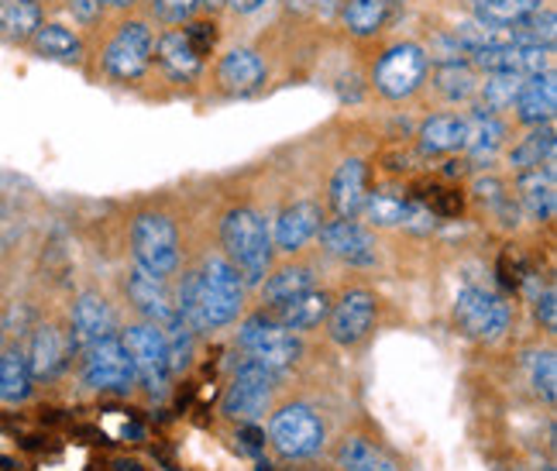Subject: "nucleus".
I'll list each match as a JSON object with an SVG mask.
<instances>
[{
	"label": "nucleus",
	"instance_id": "obj_4",
	"mask_svg": "<svg viewBox=\"0 0 557 471\" xmlns=\"http://www.w3.org/2000/svg\"><path fill=\"white\" fill-rule=\"evenodd\" d=\"M135 269L169 280L180 269V231L165 213H138L132 224Z\"/></svg>",
	"mask_w": 557,
	"mask_h": 471
},
{
	"label": "nucleus",
	"instance_id": "obj_23",
	"mask_svg": "<svg viewBox=\"0 0 557 471\" xmlns=\"http://www.w3.org/2000/svg\"><path fill=\"white\" fill-rule=\"evenodd\" d=\"M162 66V73L169 79H176V83H189V79H197L200 70H203V55L189 46V38L186 32H165L156 38V59Z\"/></svg>",
	"mask_w": 557,
	"mask_h": 471
},
{
	"label": "nucleus",
	"instance_id": "obj_35",
	"mask_svg": "<svg viewBox=\"0 0 557 471\" xmlns=\"http://www.w3.org/2000/svg\"><path fill=\"white\" fill-rule=\"evenodd\" d=\"M471 8H475V17L485 21V25L512 28L523 25L530 14H537L544 0H471Z\"/></svg>",
	"mask_w": 557,
	"mask_h": 471
},
{
	"label": "nucleus",
	"instance_id": "obj_30",
	"mask_svg": "<svg viewBox=\"0 0 557 471\" xmlns=\"http://www.w3.org/2000/svg\"><path fill=\"white\" fill-rule=\"evenodd\" d=\"M461 135H465V121L461 114H431L420 124V148L426 156H447L461 148Z\"/></svg>",
	"mask_w": 557,
	"mask_h": 471
},
{
	"label": "nucleus",
	"instance_id": "obj_50",
	"mask_svg": "<svg viewBox=\"0 0 557 471\" xmlns=\"http://www.w3.org/2000/svg\"><path fill=\"white\" fill-rule=\"evenodd\" d=\"M117 468H121V471H138V464H135V461H117Z\"/></svg>",
	"mask_w": 557,
	"mask_h": 471
},
{
	"label": "nucleus",
	"instance_id": "obj_13",
	"mask_svg": "<svg viewBox=\"0 0 557 471\" xmlns=\"http://www.w3.org/2000/svg\"><path fill=\"white\" fill-rule=\"evenodd\" d=\"M375 324V296L369 289H351L331 303V313H327V327H331V337L334 345L341 348H351L358 345L361 337H366Z\"/></svg>",
	"mask_w": 557,
	"mask_h": 471
},
{
	"label": "nucleus",
	"instance_id": "obj_34",
	"mask_svg": "<svg viewBox=\"0 0 557 471\" xmlns=\"http://www.w3.org/2000/svg\"><path fill=\"white\" fill-rule=\"evenodd\" d=\"M406 197L410 193H399V189H375L366 193L361 200V221L369 227H399L403 224V210H406Z\"/></svg>",
	"mask_w": 557,
	"mask_h": 471
},
{
	"label": "nucleus",
	"instance_id": "obj_25",
	"mask_svg": "<svg viewBox=\"0 0 557 471\" xmlns=\"http://www.w3.org/2000/svg\"><path fill=\"white\" fill-rule=\"evenodd\" d=\"M327 313H331V296L324 289H307V293L286 299V303L272 307L275 324H283L293 334L320 327L327 320Z\"/></svg>",
	"mask_w": 557,
	"mask_h": 471
},
{
	"label": "nucleus",
	"instance_id": "obj_46",
	"mask_svg": "<svg viewBox=\"0 0 557 471\" xmlns=\"http://www.w3.org/2000/svg\"><path fill=\"white\" fill-rule=\"evenodd\" d=\"M238 447H242V451H248L251 458H259V455L265 451V434H262L255 423H242V431H238Z\"/></svg>",
	"mask_w": 557,
	"mask_h": 471
},
{
	"label": "nucleus",
	"instance_id": "obj_15",
	"mask_svg": "<svg viewBox=\"0 0 557 471\" xmlns=\"http://www.w3.org/2000/svg\"><path fill=\"white\" fill-rule=\"evenodd\" d=\"M73 351H76V345H73L70 331H62V327H55V324H41V327L32 334V345H28V351H25L28 369H32V379H38V382H52V379H59L62 372H66Z\"/></svg>",
	"mask_w": 557,
	"mask_h": 471
},
{
	"label": "nucleus",
	"instance_id": "obj_14",
	"mask_svg": "<svg viewBox=\"0 0 557 471\" xmlns=\"http://www.w3.org/2000/svg\"><path fill=\"white\" fill-rule=\"evenodd\" d=\"M320 245H324L327 255H334V259L348 262V265H361L369 269L375 265L379 251H375V238L369 227H361L358 221L351 218H337L331 224H320Z\"/></svg>",
	"mask_w": 557,
	"mask_h": 471
},
{
	"label": "nucleus",
	"instance_id": "obj_37",
	"mask_svg": "<svg viewBox=\"0 0 557 471\" xmlns=\"http://www.w3.org/2000/svg\"><path fill=\"white\" fill-rule=\"evenodd\" d=\"M520 87H523V76H517V73H485V79L479 83L482 111H492V114L512 111Z\"/></svg>",
	"mask_w": 557,
	"mask_h": 471
},
{
	"label": "nucleus",
	"instance_id": "obj_38",
	"mask_svg": "<svg viewBox=\"0 0 557 471\" xmlns=\"http://www.w3.org/2000/svg\"><path fill=\"white\" fill-rule=\"evenodd\" d=\"M162 331V340H165V355H169V372H186L189 361H193V331L186 320L176 313L169 324L159 327Z\"/></svg>",
	"mask_w": 557,
	"mask_h": 471
},
{
	"label": "nucleus",
	"instance_id": "obj_26",
	"mask_svg": "<svg viewBox=\"0 0 557 471\" xmlns=\"http://www.w3.org/2000/svg\"><path fill=\"white\" fill-rule=\"evenodd\" d=\"M517 203L530 221H550L557 210L554 169H527L517 176Z\"/></svg>",
	"mask_w": 557,
	"mask_h": 471
},
{
	"label": "nucleus",
	"instance_id": "obj_40",
	"mask_svg": "<svg viewBox=\"0 0 557 471\" xmlns=\"http://www.w3.org/2000/svg\"><path fill=\"white\" fill-rule=\"evenodd\" d=\"M530 369V385L537 389V396H544V402L557 399V358L554 351H533L527 358Z\"/></svg>",
	"mask_w": 557,
	"mask_h": 471
},
{
	"label": "nucleus",
	"instance_id": "obj_1",
	"mask_svg": "<svg viewBox=\"0 0 557 471\" xmlns=\"http://www.w3.org/2000/svg\"><path fill=\"white\" fill-rule=\"evenodd\" d=\"M242 307L245 283L227 259H207L197 272H186L176 289V313L197 334L234 324Z\"/></svg>",
	"mask_w": 557,
	"mask_h": 471
},
{
	"label": "nucleus",
	"instance_id": "obj_9",
	"mask_svg": "<svg viewBox=\"0 0 557 471\" xmlns=\"http://www.w3.org/2000/svg\"><path fill=\"white\" fill-rule=\"evenodd\" d=\"M269 441H272L275 451L283 458H289V461L313 458L320 447H324V420H320L310 406L289 402L272 417Z\"/></svg>",
	"mask_w": 557,
	"mask_h": 471
},
{
	"label": "nucleus",
	"instance_id": "obj_44",
	"mask_svg": "<svg viewBox=\"0 0 557 471\" xmlns=\"http://www.w3.org/2000/svg\"><path fill=\"white\" fill-rule=\"evenodd\" d=\"M66 11L79 28H97L103 21V0H66Z\"/></svg>",
	"mask_w": 557,
	"mask_h": 471
},
{
	"label": "nucleus",
	"instance_id": "obj_47",
	"mask_svg": "<svg viewBox=\"0 0 557 471\" xmlns=\"http://www.w3.org/2000/svg\"><path fill=\"white\" fill-rule=\"evenodd\" d=\"M227 8L238 14H255L259 8H265V0H227Z\"/></svg>",
	"mask_w": 557,
	"mask_h": 471
},
{
	"label": "nucleus",
	"instance_id": "obj_31",
	"mask_svg": "<svg viewBox=\"0 0 557 471\" xmlns=\"http://www.w3.org/2000/svg\"><path fill=\"white\" fill-rule=\"evenodd\" d=\"M479 70L471 62H441L437 73H434V87L447 103H465L479 94Z\"/></svg>",
	"mask_w": 557,
	"mask_h": 471
},
{
	"label": "nucleus",
	"instance_id": "obj_10",
	"mask_svg": "<svg viewBox=\"0 0 557 471\" xmlns=\"http://www.w3.org/2000/svg\"><path fill=\"white\" fill-rule=\"evenodd\" d=\"M455 320L468 337L499 340L509 331L512 310L499 293H492L485 286H465L455 296Z\"/></svg>",
	"mask_w": 557,
	"mask_h": 471
},
{
	"label": "nucleus",
	"instance_id": "obj_53",
	"mask_svg": "<svg viewBox=\"0 0 557 471\" xmlns=\"http://www.w3.org/2000/svg\"><path fill=\"white\" fill-rule=\"evenodd\" d=\"M389 4H403V0H389Z\"/></svg>",
	"mask_w": 557,
	"mask_h": 471
},
{
	"label": "nucleus",
	"instance_id": "obj_11",
	"mask_svg": "<svg viewBox=\"0 0 557 471\" xmlns=\"http://www.w3.org/2000/svg\"><path fill=\"white\" fill-rule=\"evenodd\" d=\"M121 345L127 348L135 361V372H138V382L148 385V393L152 396H162L165 385H169V355H165V340H162V331L156 324H132L124 334H121Z\"/></svg>",
	"mask_w": 557,
	"mask_h": 471
},
{
	"label": "nucleus",
	"instance_id": "obj_52",
	"mask_svg": "<svg viewBox=\"0 0 557 471\" xmlns=\"http://www.w3.org/2000/svg\"><path fill=\"white\" fill-rule=\"evenodd\" d=\"M0 351H4V324H0Z\"/></svg>",
	"mask_w": 557,
	"mask_h": 471
},
{
	"label": "nucleus",
	"instance_id": "obj_3",
	"mask_svg": "<svg viewBox=\"0 0 557 471\" xmlns=\"http://www.w3.org/2000/svg\"><path fill=\"white\" fill-rule=\"evenodd\" d=\"M156 59V32L145 21H124L117 32L107 38L100 52V70L114 83H138Z\"/></svg>",
	"mask_w": 557,
	"mask_h": 471
},
{
	"label": "nucleus",
	"instance_id": "obj_22",
	"mask_svg": "<svg viewBox=\"0 0 557 471\" xmlns=\"http://www.w3.org/2000/svg\"><path fill=\"white\" fill-rule=\"evenodd\" d=\"M366 193H369V169H366V162L348 159V162H341L334 169L331 186H327V200H331L337 218H358Z\"/></svg>",
	"mask_w": 557,
	"mask_h": 471
},
{
	"label": "nucleus",
	"instance_id": "obj_18",
	"mask_svg": "<svg viewBox=\"0 0 557 471\" xmlns=\"http://www.w3.org/2000/svg\"><path fill=\"white\" fill-rule=\"evenodd\" d=\"M127 299H132V307L156 327L169 324V320L176 317V296L169 293L165 280L148 275L141 269H135L132 275H127Z\"/></svg>",
	"mask_w": 557,
	"mask_h": 471
},
{
	"label": "nucleus",
	"instance_id": "obj_43",
	"mask_svg": "<svg viewBox=\"0 0 557 471\" xmlns=\"http://www.w3.org/2000/svg\"><path fill=\"white\" fill-rule=\"evenodd\" d=\"M186 38H189V46L197 49L203 59L213 52V46H218V25L213 21H186Z\"/></svg>",
	"mask_w": 557,
	"mask_h": 471
},
{
	"label": "nucleus",
	"instance_id": "obj_51",
	"mask_svg": "<svg viewBox=\"0 0 557 471\" xmlns=\"http://www.w3.org/2000/svg\"><path fill=\"white\" fill-rule=\"evenodd\" d=\"M259 471H272V464H269V461H262V458H259Z\"/></svg>",
	"mask_w": 557,
	"mask_h": 471
},
{
	"label": "nucleus",
	"instance_id": "obj_8",
	"mask_svg": "<svg viewBox=\"0 0 557 471\" xmlns=\"http://www.w3.org/2000/svg\"><path fill=\"white\" fill-rule=\"evenodd\" d=\"M275 382H278L275 369L245 358L238 365V372H234L231 385H227L221 413L234 423H259V417L269 410V402H272Z\"/></svg>",
	"mask_w": 557,
	"mask_h": 471
},
{
	"label": "nucleus",
	"instance_id": "obj_29",
	"mask_svg": "<svg viewBox=\"0 0 557 471\" xmlns=\"http://www.w3.org/2000/svg\"><path fill=\"white\" fill-rule=\"evenodd\" d=\"M389 14H393L389 0H345L341 4V25L355 38H372L385 28Z\"/></svg>",
	"mask_w": 557,
	"mask_h": 471
},
{
	"label": "nucleus",
	"instance_id": "obj_17",
	"mask_svg": "<svg viewBox=\"0 0 557 471\" xmlns=\"http://www.w3.org/2000/svg\"><path fill=\"white\" fill-rule=\"evenodd\" d=\"M320 221H324V213H320V203H313V200H299V203L286 207L275 218V224L269 227L272 231V248L286 251V255L299 251V248L317 238Z\"/></svg>",
	"mask_w": 557,
	"mask_h": 471
},
{
	"label": "nucleus",
	"instance_id": "obj_12",
	"mask_svg": "<svg viewBox=\"0 0 557 471\" xmlns=\"http://www.w3.org/2000/svg\"><path fill=\"white\" fill-rule=\"evenodd\" d=\"M471 66L479 73H517L533 76L554 70V46H530V41H512V46H492L471 52Z\"/></svg>",
	"mask_w": 557,
	"mask_h": 471
},
{
	"label": "nucleus",
	"instance_id": "obj_28",
	"mask_svg": "<svg viewBox=\"0 0 557 471\" xmlns=\"http://www.w3.org/2000/svg\"><path fill=\"white\" fill-rule=\"evenodd\" d=\"M554 156H557L554 127L541 124V127H530V135L520 138V145L509 148V165L517 169V173H527V169H554Z\"/></svg>",
	"mask_w": 557,
	"mask_h": 471
},
{
	"label": "nucleus",
	"instance_id": "obj_7",
	"mask_svg": "<svg viewBox=\"0 0 557 471\" xmlns=\"http://www.w3.org/2000/svg\"><path fill=\"white\" fill-rule=\"evenodd\" d=\"M426 73H431L426 52L413 41H399L375 59L372 83L385 100H410L426 83Z\"/></svg>",
	"mask_w": 557,
	"mask_h": 471
},
{
	"label": "nucleus",
	"instance_id": "obj_2",
	"mask_svg": "<svg viewBox=\"0 0 557 471\" xmlns=\"http://www.w3.org/2000/svg\"><path fill=\"white\" fill-rule=\"evenodd\" d=\"M224 259L242 275L245 286H262L272 269V231L251 207H234L221 221Z\"/></svg>",
	"mask_w": 557,
	"mask_h": 471
},
{
	"label": "nucleus",
	"instance_id": "obj_45",
	"mask_svg": "<svg viewBox=\"0 0 557 471\" xmlns=\"http://www.w3.org/2000/svg\"><path fill=\"white\" fill-rule=\"evenodd\" d=\"M537 320L554 334L557 331V293L554 286H547L544 293H537Z\"/></svg>",
	"mask_w": 557,
	"mask_h": 471
},
{
	"label": "nucleus",
	"instance_id": "obj_36",
	"mask_svg": "<svg viewBox=\"0 0 557 471\" xmlns=\"http://www.w3.org/2000/svg\"><path fill=\"white\" fill-rule=\"evenodd\" d=\"M307 289H313V269H307V265H286L275 275H269V283H262V296L269 307L286 303V299L307 293Z\"/></svg>",
	"mask_w": 557,
	"mask_h": 471
},
{
	"label": "nucleus",
	"instance_id": "obj_54",
	"mask_svg": "<svg viewBox=\"0 0 557 471\" xmlns=\"http://www.w3.org/2000/svg\"><path fill=\"white\" fill-rule=\"evenodd\" d=\"M547 471H554V468H547Z\"/></svg>",
	"mask_w": 557,
	"mask_h": 471
},
{
	"label": "nucleus",
	"instance_id": "obj_42",
	"mask_svg": "<svg viewBox=\"0 0 557 471\" xmlns=\"http://www.w3.org/2000/svg\"><path fill=\"white\" fill-rule=\"evenodd\" d=\"M152 8L165 25H186L200 11V0H152Z\"/></svg>",
	"mask_w": 557,
	"mask_h": 471
},
{
	"label": "nucleus",
	"instance_id": "obj_27",
	"mask_svg": "<svg viewBox=\"0 0 557 471\" xmlns=\"http://www.w3.org/2000/svg\"><path fill=\"white\" fill-rule=\"evenodd\" d=\"M46 21L41 0H0V38L11 46H28Z\"/></svg>",
	"mask_w": 557,
	"mask_h": 471
},
{
	"label": "nucleus",
	"instance_id": "obj_41",
	"mask_svg": "<svg viewBox=\"0 0 557 471\" xmlns=\"http://www.w3.org/2000/svg\"><path fill=\"white\" fill-rule=\"evenodd\" d=\"M437 221H441V218L417 197V193H413V197H406V210H403V227H406V231H413V234H431V231L437 227Z\"/></svg>",
	"mask_w": 557,
	"mask_h": 471
},
{
	"label": "nucleus",
	"instance_id": "obj_49",
	"mask_svg": "<svg viewBox=\"0 0 557 471\" xmlns=\"http://www.w3.org/2000/svg\"><path fill=\"white\" fill-rule=\"evenodd\" d=\"M224 4H227V0H200V8H207V11H218Z\"/></svg>",
	"mask_w": 557,
	"mask_h": 471
},
{
	"label": "nucleus",
	"instance_id": "obj_39",
	"mask_svg": "<svg viewBox=\"0 0 557 471\" xmlns=\"http://www.w3.org/2000/svg\"><path fill=\"white\" fill-rule=\"evenodd\" d=\"M475 197L482 200V207H488L492 213H496L499 224H506V227L517 224V203H512V197H509L499 179H492V176L479 179L475 183Z\"/></svg>",
	"mask_w": 557,
	"mask_h": 471
},
{
	"label": "nucleus",
	"instance_id": "obj_33",
	"mask_svg": "<svg viewBox=\"0 0 557 471\" xmlns=\"http://www.w3.org/2000/svg\"><path fill=\"white\" fill-rule=\"evenodd\" d=\"M32 369L21 348L0 351V402H25L32 396Z\"/></svg>",
	"mask_w": 557,
	"mask_h": 471
},
{
	"label": "nucleus",
	"instance_id": "obj_5",
	"mask_svg": "<svg viewBox=\"0 0 557 471\" xmlns=\"http://www.w3.org/2000/svg\"><path fill=\"white\" fill-rule=\"evenodd\" d=\"M238 348L245 351V358L269 365L275 372H283L304 358V340H299V334L275 324L272 313H251L245 320L238 327Z\"/></svg>",
	"mask_w": 557,
	"mask_h": 471
},
{
	"label": "nucleus",
	"instance_id": "obj_6",
	"mask_svg": "<svg viewBox=\"0 0 557 471\" xmlns=\"http://www.w3.org/2000/svg\"><path fill=\"white\" fill-rule=\"evenodd\" d=\"M79 379L87 389L94 393H132L138 372L135 361L127 355V348L121 345V334H111L103 340H94V345L79 348Z\"/></svg>",
	"mask_w": 557,
	"mask_h": 471
},
{
	"label": "nucleus",
	"instance_id": "obj_20",
	"mask_svg": "<svg viewBox=\"0 0 557 471\" xmlns=\"http://www.w3.org/2000/svg\"><path fill=\"white\" fill-rule=\"evenodd\" d=\"M512 111H517V121L527 124V127L550 124L554 111H557V79H554V70L523 76V87L517 94Z\"/></svg>",
	"mask_w": 557,
	"mask_h": 471
},
{
	"label": "nucleus",
	"instance_id": "obj_48",
	"mask_svg": "<svg viewBox=\"0 0 557 471\" xmlns=\"http://www.w3.org/2000/svg\"><path fill=\"white\" fill-rule=\"evenodd\" d=\"M135 4H138V0H103V8H114V11H127Z\"/></svg>",
	"mask_w": 557,
	"mask_h": 471
},
{
	"label": "nucleus",
	"instance_id": "obj_24",
	"mask_svg": "<svg viewBox=\"0 0 557 471\" xmlns=\"http://www.w3.org/2000/svg\"><path fill=\"white\" fill-rule=\"evenodd\" d=\"M28 46L38 59L62 62V66H79L83 62V38L62 21H41V28L32 35Z\"/></svg>",
	"mask_w": 557,
	"mask_h": 471
},
{
	"label": "nucleus",
	"instance_id": "obj_19",
	"mask_svg": "<svg viewBox=\"0 0 557 471\" xmlns=\"http://www.w3.org/2000/svg\"><path fill=\"white\" fill-rule=\"evenodd\" d=\"M111 334H117V320H114L111 303L97 293H83L73 303V324H70V337H73L76 351L94 345V340L111 337Z\"/></svg>",
	"mask_w": 557,
	"mask_h": 471
},
{
	"label": "nucleus",
	"instance_id": "obj_16",
	"mask_svg": "<svg viewBox=\"0 0 557 471\" xmlns=\"http://www.w3.org/2000/svg\"><path fill=\"white\" fill-rule=\"evenodd\" d=\"M461 121H465L461 152L471 162L488 165L492 159L499 156V148L506 145V135H509L503 114H492V111H482V107H475V111L461 114Z\"/></svg>",
	"mask_w": 557,
	"mask_h": 471
},
{
	"label": "nucleus",
	"instance_id": "obj_21",
	"mask_svg": "<svg viewBox=\"0 0 557 471\" xmlns=\"http://www.w3.org/2000/svg\"><path fill=\"white\" fill-rule=\"evenodd\" d=\"M265 62L255 49H231L218 66V79L231 97L259 94L265 87Z\"/></svg>",
	"mask_w": 557,
	"mask_h": 471
},
{
	"label": "nucleus",
	"instance_id": "obj_32",
	"mask_svg": "<svg viewBox=\"0 0 557 471\" xmlns=\"http://www.w3.org/2000/svg\"><path fill=\"white\" fill-rule=\"evenodd\" d=\"M337 464L345 471H403L393 455H385L379 444L366 437H351L337 447Z\"/></svg>",
	"mask_w": 557,
	"mask_h": 471
}]
</instances>
